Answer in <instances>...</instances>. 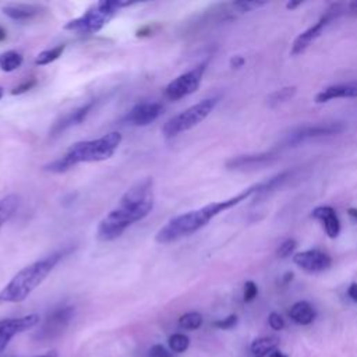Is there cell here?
Returning <instances> with one entry per match:
<instances>
[{
  "mask_svg": "<svg viewBox=\"0 0 357 357\" xmlns=\"http://www.w3.org/2000/svg\"><path fill=\"white\" fill-rule=\"evenodd\" d=\"M202 322H204L202 315L195 311L185 312L178 318V326L185 331H195V329L201 328Z\"/></svg>",
  "mask_w": 357,
  "mask_h": 357,
  "instance_id": "obj_24",
  "label": "cell"
},
{
  "mask_svg": "<svg viewBox=\"0 0 357 357\" xmlns=\"http://www.w3.org/2000/svg\"><path fill=\"white\" fill-rule=\"evenodd\" d=\"M64 49H66V45H57L52 49L40 52L35 59V64L36 66H46V64L53 63L54 60H57L63 54Z\"/></svg>",
  "mask_w": 357,
  "mask_h": 357,
  "instance_id": "obj_25",
  "label": "cell"
},
{
  "mask_svg": "<svg viewBox=\"0 0 357 357\" xmlns=\"http://www.w3.org/2000/svg\"><path fill=\"white\" fill-rule=\"evenodd\" d=\"M340 14V8L339 6H332L331 8L326 10V13L310 28H307L304 32H301L293 42L291 45V50H290V54L291 56H297V54H301L303 52L307 50V47L317 39L321 36V33L324 32V29L329 25V22L336 18L337 15Z\"/></svg>",
  "mask_w": 357,
  "mask_h": 357,
  "instance_id": "obj_9",
  "label": "cell"
},
{
  "mask_svg": "<svg viewBox=\"0 0 357 357\" xmlns=\"http://www.w3.org/2000/svg\"><path fill=\"white\" fill-rule=\"evenodd\" d=\"M297 92V88L296 86H283L280 89H276L275 92H272L269 96H268V105L271 107H275V106H279L282 103H286L289 102Z\"/></svg>",
  "mask_w": 357,
  "mask_h": 357,
  "instance_id": "obj_23",
  "label": "cell"
},
{
  "mask_svg": "<svg viewBox=\"0 0 357 357\" xmlns=\"http://www.w3.org/2000/svg\"><path fill=\"white\" fill-rule=\"evenodd\" d=\"M36 85V79H33V78H29V79H26V81H24L22 84H20V85H17L13 91H11V93L13 95H21V93H24V92H26V91H29L32 86H35Z\"/></svg>",
  "mask_w": 357,
  "mask_h": 357,
  "instance_id": "obj_34",
  "label": "cell"
},
{
  "mask_svg": "<svg viewBox=\"0 0 357 357\" xmlns=\"http://www.w3.org/2000/svg\"><path fill=\"white\" fill-rule=\"evenodd\" d=\"M39 324V315L38 314H28L18 318H6L0 321V353L4 351V349L8 346L10 340L18 335L22 333Z\"/></svg>",
  "mask_w": 357,
  "mask_h": 357,
  "instance_id": "obj_10",
  "label": "cell"
},
{
  "mask_svg": "<svg viewBox=\"0 0 357 357\" xmlns=\"http://www.w3.org/2000/svg\"><path fill=\"white\" fill-rule=\"evenodd\" d=\"M121 134L112 131L95 139H86L73 144L64 155L45 165V170L50 173H64L78 163L102 162L114 155L121 144Z\"/></svg>",
  "mask_w": 357,
  "mask_h": 357,
  "instance_id": "obj_3",
  "label": "cell"
},
{
  "mask_svg": "<svg viewBox=\"0 0 357 357\" xmlns=\"http://www.w3.org/2000/svg\"><path fill=\"white\" fill-rule=\"evenodd\" d=\"M344 130L342 123H326V124H315V126H304L291 134H289L286 144L287 145H297L300 142L319 138V137H329L336 135Z\"/></svg>",
  "mask_w": 357,
  "mask_h": 357,
  "instance_id": "obj_11",
  "label": "cell"
},
{
  "mask_svg": "<svg viewBox=\"0 0 357 357\" xmlns=\"http://www.w3.org/2000/svg\"><path fill=\"white\" fill-rule=\"evenodd\" d=\"M134 4V1H123V0H102L93 4L86 13L82 15L68 21L64 25V29L74 31L77 33H95L100 31L116 14L120 8L128 7Z\"/></svg>",
  "mask_w": 357,
  "mask_h": 357,
  "instance_id": "obj_5",
  "label": "cell"
},
{
  "mask_svg": "<svg viewBox=\"0 0 357 357\" xmlns=\"http://www.w3.org/2000/svg\"><path fill=\"white\" fill-rule=\"evenodd\" d=\"M339 98H357V79L326 86L315 95V102L325 103Z\"/></svg>",
  "mask_w": 357,
  "mask_h": 357,
  "instance_id": "obj_17",
  "label": "cell"
},
{
  "mask_svg": "<svg viewBox=\"0 0 357 357\" xmlns=\"http://www.w3.org/2000/svg\"><path fill=\"white\" fill-rule=\"evenodd\" d=\"M349 8H350L351 11H357V1H351V3H349Z\"/></svg>",
  "mask_w": 357,
  "mask_h": 357,
  "instance_id": "obj_42",
  "label": "cell"
},
{
  "mask_svg": "<svg viewBox=\"0 0 357 357\" xmlns=\"http://www.w3.org/2000/svg\"><path fill=\"white\" fill-rule=\"evenodd\" d=\"M268 324L273 331H282L284 328V319L279 312H271L268 317Z\"/></svg>",
  "mask_w": 357,
  "mask_h": 357,
  "instance_id": "obj_33",
  "label": "cell"
},
{
  "mask_svg": "<svg viewBox=\"0 0 357 357\" xmlns=\"http://www.w3.org/2000/svg\"><path fill=\"white\" fill-rule=\"evenodd\" d=\"M3 95H4V89H3V86H0V99L3 98Z\"/></svg>",
  "mask_w": 357,
  "mask_h": 357,
  "instance_id": "obj_44",
  "label": "cell"
},
{
  "mask_svg": "<svg viewBox=\"0 0 357 357\" xmlns=\"http://www.w3.org/2000/svg\"><path fill=\"white\" fill-rule=\"evenodd\" d=\"M205 70L206 63H201L190 71L180 74L167 84V86L165 88V96L169 100H178L194 93L202 81Z\"/></svg>",
  "mask_w": 357,
  "mask_h": 357,
  "instance_id": "obj_7",
  "label": "cell"
},
{
  "mask_svg": "<svg viewBox=\"0 0 357 357\" xmlns=\"http://www.w3.org/2000/svg\"><path fill=\"white\" fill-rule=\"evenodd\" d=\"M38 357H57L56 353H49V354H43V356H38Z\"/></svg>",
  "mask_w": 357,
  "mask_h": 357,
  "instance_id": "obj_43",
  "label": "cell"
},
{
  "mask_svg": "<svg viewBox=\"0 0 357 357\" xmlns=\"http://www.w3.org/2000/svg\"><path fill=\"white\" fill-rule=\"evenodd\" d=\"M163 112V106L158 102H142L135 105L124 117V121L137 126L144 127L151 123H153Z\"/></svg>",
  "mask_w": 357,
  "mask_h": 357,
  "instance_id": "obj_13",
  "label": "cell"
},
{
  "mask_svg": "<svg viewBox=\"0 0 357 357\" xmlns=\"http://www.w3.org/2000/svg\"><path fill=\"white\" fill-rule=\"evenodd\" d=\"M149 357H173L174 353L163 344H153L148 353Z\"/></svg>",
  "mask_w": 357,
  "mask_h": 357,
  "instance_id": "obj_32",
  "label": "cell"
},
{
  "mask_svg": "<svg viewBox=\"0 0 357 357\" xmlns=\"http://www.w3.org/2000/svg\"><path fill=\"white\" fill-rule=\"evenodd\" d=\"M6 38H7V32H6V29L0 25V42H3Z\"/></svg>",
  "mask_w": 357,
  "mask_h": 357,
  "instance_id": "obj_41",
  "label": "cell"
},
{
  "mask_svg": "<svg viewBox=\"0 0 357 357\" xmlns=\"http://www.w3.org/2000/svg\"><path fill=\"white\" fill-rule=\"evenodd\" d=\"M276 153L265 152L257 155H240L229 159L226 162V167L230 170H255L262 169L276 160Z\"/></svg>",
  "mask_w": 357,
  "mask_h": 357,
  "instance_id": "obj_14",
  "label": "cell"
},
{
  "mask_svg": "<svg viewBox=\"0 0 357 357\" xmlns=\"http://www.w3.org/2000/svg\"><path fill=\"white\" fill-rule=\"evenodd\" d=\"M238 322V317L236 314H231V315H227L226 318L223 319H219V321H215L213 322V326L218 328V329H223V331H227V329H231L237 325Z\"/></svg>",
  "mask_w": 357,
  "mask_h": 357,
  "instance_id": "obj_30",
  "label": "cell"
},
{
  "mask_svg": "<svg viewBox=\"0 0 357 357\" xmlns=\"http://www.w3.org/2000/svg\"><path fill=\"white\" fill-rule=\"evenodd\" d=\"M279 346V339L275 336H262L252 340L250 351L252 357H266Z\"/></svg>",
  "mask_w": 357,
  "mask_h": 357,
  "instance_id": "obj_20",
  "label": "cell"
},
{
  "mask_svg": "<svg viewBox=\"0 0 357 357\" xmlns=\"http://www.w3.org/2000/svg\"><path fill=\"white\" fill-rule=\"evenodd\" d=\"M347 296L350 297V300H353L354 303H357V283L353 282L350 283L349 289H347Z\"/></svg>",
  "mask_w": 357,
  "mask_h": 357,
  "instance_id": "obj_36",
  "label": "cell"
},
{
  "mask_svg": "<svg viewBox=\"0 0 357 357\" xmlns=\"http://www.w3.org/2000/svg\"><path fill=\"white\" fill-rule=\"evenodd\" d=\"M296 247H297V241H296L294 238H287V240H284V241L279 245L276 254H278V257H280V258H286V257H289V255H291V254L294 252Z\"/></svg>",
  "mask_w": 357,
  "mask_h": 357,
  "instance_id": "obj_29",
  "label": "cell"
},
{
  "mask_svg": "<svg viewBox=\"0 0 357 357\" xmlns=\"http://www.w3.org/2000/svg\"><path fill=\"white\" fill-rule=\"evenodd\" d=\"M294 278V273L293 272H286L283 276H282V283L283 284H289Z\"/></svg>",
  "mask_w": 357,
  "mask_h": 357,
  "instance_id": "obj_37",
  "label": "cell"
},
{
  "mask_svg": "<svg viewBox=\"0 0 357 357\" xmlns=\"http://www.w3.org/2000/svg\"><path fill=\"white\" fill-rule=\"evenodd\" d=\"M261 188V183H257L237 195L223 199V201H215L211 202L202 208L184 212L181 215H177L172 218L163 227L159 229V231L155 236L156 243L159 244H169L173 241H177L185 236H190L199 229H202L205 225H208L215 216L220 215L222 212L238 205L241 201H245L248 197L258 194Z\"/></svg>",
  "mask_w": 357,
  "mask_h": 357,
  "instance_id": "obj_2",
  "label": "cell"
},
{
  "mask_svg": "<svg viewBox=\"0 0 357 357\" xmlns=\"http://www.w3.org/2000/svg\"><path fill=\"white\" fill-rule=\"evenodd\" d=\"M93 105H95V100H91V102H88V103H85V105H82V106L68 112L63 117H60L53 124V127H52V131H50L52 135H57V134H60V132H63V131H66V130H68V128H71L74 126L81 124L86 119L89 112L92 110Z\"/></svg>",
  "mask_w": 357,
  "mask_h": 357,
  "instance_id": "obj_15",
  "label": "cell"
},
{
  "mask_svg": "<svg viewBox=\"0 0 357 357\" xmlns=\"http://www.w3.org/2000/svg\"><path fill=\"white\" fill-rule=\"evenodd\" d=\"M289 317L293 322H296L298 325H310L315 319L317 312H315V308L308 301L301 300V301L294 303L290 307Z\"/></svg>",
  "mask_w": 357,
  "mask_h": 357,
  "instance_id": "obj_18",
  "label": "cell"
},
{
  "mask_svg": "<svg viewBox=\"0 0 357 357\" xmlns=\"http://www.w3.org/2000/svg\"><path fill=\"white\" fill-rule=\"evenodd\" d=\"M291 176V172H282L273 177H271L269 180L261 183V188H259V194H265V192H269V191H273L279 187H282Z\"/></svg>",
  "mask_w": 357,
  "mask_h": 357,
  "instance_id": "obj_26",
  "label": "cell"
},
{
  "mask_svg": "<svg viewBox=\"0 0 357 357\" xmlns=\"http://www.w3.org/2000/svg\"><path fill=\"white\" fill-rule=\"evenodd\" d=\"M266 4V1H257V0H241V1H234L233 3V7H236L238 11L241 13H248V11H252L255 8H259V7H264Z\"/></svg>",
  "mask_w": 357,
  "mask_h": 357,
  "instance_id": "obj_28",
  "label": "cell"
},
{
  "mask_svg": "<svg viewBox=\"0 0 357 357\" xmlns=\"http://www.w3.org/2000/svg\"><path fill=\"white\" fill-rule=\"evenodd\" d=\"M244 64H245V59L243 56H240V54H236V56H233L230 59V67L234 68V70L241 68Z\"/></svg>",
  "mask_w": 357,
  "mask_h": 357,
  "instance_id": "obj_35",
  "label": "cell"
},
{
  "mask_svg": "<svg viewBox=\"0 0 357 357\" xmlns=\"http://www.w3.org/2000/svg\"><path fill=\"white\" fill-rule=\"evenodd\" d=\"M268 357H287L284 353H282L279 349H276V350H273Z\"/></svg>",
  "mask_w": 357,
  "mask_h": 357,
  "instance_id": "obj_40",
  "label": "cell"
},
{
  "mask_svg": "<svg viewBox=\"0 0 357 357\" xmlns=\"http://www.w3.org/2000/svg\"><path fill=\"white\" fill-rule=\"evenodd\" d=\"M74 317V307L73 305H63L53 310L36 332L35 337L38 340H52L59 337L64 329L68 326Z\"/></svg>",
  "mask_w": 357,
  "mask_h": 357,
  "instance_id": "obj_8",
  "label": "cell"
},
{
  "mask_svg": "<svg viewBox=\"0 0 357 357\" xmlns=\"http://www.w3.org/2000/svg\"><path fill=\"white\" fill-rule=\"evenodd\" d=\"M218 102H219V99L216 96H213V98L202 99L198 103L187 107L185 110L173 116L163 124L162 134L166 138H173L181 132H185V131L194 128L195 126H198L201 121H204L212 113V110L216 107Z\"/></svg>",
  "mask_w": 357,
  "mask_h": 357,
  "instance_id": "obj_6",
  "label": "cell"
},
{
  "mask_svg": "<svg viewBox=\"0 0 357 357\" xmlns=\"http://www.w3.org/2000/svg\"><path fill=\"white\" fill-rule=\"evenodd\" d=\"M18 202L20 201L15 194H8L0 199V229L14 215L18 208Z\"/></svg>",
  "mask_w": 357,
  "mask_h": 357,
  "instance_id": "obj_22",
  "label": "cell"
},
{
  "mask_svg": "<svg viewBox=\"0 0 357 357\" xmlns=\"http://www.w3.org/2000/svg\"><path fill=\"white\" fill-rule=\"evenodd\" d=\"M311 216L317 220H319L324 226L325 233L329 238H336L340 233V220L337 218L336 211L332 206L322 205L312 209Z\"/></svg>",
  "mask_w": 357,
  "mask_h": 357,
  "instance_id": "obj_16",
  "label": "cell"
},
{
  "mask_svg": "<svg viewBox=\"0 0 357 357\" xmlns=\"http://www.w3.org/2000/svg\"><path fill=\"white\" fill-rule=\"evenodd\" d=\"M293 262L308 273H319L331 268L332 258L326 252L318 248H312L296 252L293 255Z\"/></svg>",
  "mask_w": 357,
  "mask_h": 357,
  "instance_id": "obj_12",
  "label": "cell"
},
{
  "mask_svg": "<svg viewBox=\"0 0 357 357\" xmlns=\"http://www.w3.org/2000/svg\"><path fill=\"white\" fill-rule=\"evenodd\" d=\"M298 6H301V1H289V3H286L287 10H294Z\"/></svg>",
  "mask_w": 357,
  "mask_h": 357,
  "instance_id": "obj_39",
  "label": "cell"
},
{
  "mask_svg": "<svg viewBox=\"0 0 357 357\" xmlns=\"http://www.w3.org/2000/svg\"><path fill=\"white\" fill-rule=\"evenodd\" d=\"M258 296V286L252 280H247L244 283V291H243V300L245 303H251Z\"/></svg>",
  "mask_w": 357,
  "mask_h": 357,
  "instance_id": "obj_31",
  "label": "cell"
},
{
  "mask_svg": "<svg viewBox=\"0 0 357 357\" xmlns=\"http://www.w3.org/2000/svg\"><path fill=\"white\" fill-rule=\"evenodd\" d=\"M64 251H54L18 271L0 290V305L24 301L61 261Z\"/></svg>",
  "mask_w": 357,
  "mask_h": 357,
  "instance_id": "obj_4",
  "label": "cell"
},
{
  "mask_svg": "<svg viewBox=\"0 0 357 357\" xmlns=\"http://www.w3.org/2000/svg\"><path fill=\"white\" fill-rule=\"evenodd\" d=\"M24 61V57L17 50H7L0 53V70L6 73H11L17 70Z\"/></svg>",
  "mask_w": 357,
  "mask_h": 357,
  "instance_id": "obj_21",
  "label": "cell"
},
{
  "mask_svg": "<svg viewBox=\"0 0 357 357\" xmlns=\"http://www.w3.org/2000/svg\"><path fill=\"white\" fill-rule=\"evenodd\" d=\"M190 346V337L184 333H173L169 337V349L173 353H184Z\"/></svg>",
  "mask_w": 357,
  "mask_h": 357,
  "instance_id": "obj_27",
  "label": "cell"
},
{
  "mask_svg": "<svg viewBox=\"0 0 357 357\" xmlns=\"http://www.w3.org/2000/svg\"><path fill=\"white\" fill-rule=\"evenodd\" d=\"M3 13L14 21H28L40 13V7L33 4H10L3 8Z\"/></svg>",
  "mask_w": 357,
  "mask_h": 357,
  "instance_id": "obj_19",
  "label": "cell"
},
{
  "mask_svg": "<svg viewBox=\"0 0 357 357\" xmlns=\"http://www.w3.org/2000/svg\"><path fill=\"white\" fill-rule=\"evenodd\" d=\"M347 215L350 216L351 220L357 222V208H349V209H347Z\"/></svg>",
  "mask_w": 357,
  "mask_h": 357,
  "instance_id": "obj_38",
  "label": "cell"
},
{
  "mask_svg": "<svg viewBox=\"0 0 357 357\" xmlns=\"http://www.w3.org/2000/svg\"><path fill=\"white\" fill-rule=\"evenodd\" d=\"M152 185V178H144L130 187L119 204L99 222L96 237L100 241H113L131 225L146 218L155 205Z\"/></svg>",
  "mask_w": 357,
  "mask_h": 357,
  "instance_id": "obj_1",
  "label": "cell"
}]
</instances>
